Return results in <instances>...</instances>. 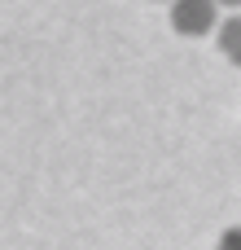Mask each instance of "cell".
I'll return each mask as SVG.
<instances>
[{
  "label": "cell",
  "instance_id": "6da1fadb",
  "mask_svg": "<svg viewBox=\"0 0 241 250\" xmlns=\"http://www.w3.org/2000/svg\"><path fill=\"white\" fill-rule=\"evenodd\" d=\"M220 0H171V26L176 35L184 40H202V35H215L220 26Z\"/></svg>",
  "mask_w": 241,
  "mask_h": 250
},
{
  "label": "cell",
  "instance_id": "7a4b0ae2",
  "mask_svg": "<svg viewBox=\"0 0 241 250\" xmlns=\"http://www.w3.org/2000/svg\"><path fill=\"white\" fill-rule=\"evenodd\" d=\"M215 44L224 53V62L241 66V13H224L220 26H215Z\"/></svg>",
  "mask_w": 241,
  "mask_h": 250
},
{
  "label": "cell",
  "instance_id": "3957f363",
  "mask_svg": "<svg viewBox=\"0 0 241 250\" xmlns=\"http://www.w3.org/2000/svg\"><path fill=\"white\" fill-rule=\"evenodd\" d=\"M215 250H241V224H228V229L220 233V242H215Z\"/></svg>",
  "mask_w": 241,
  "mask_h": 250
},
{
  "label": "cell",
  "instance_id": "277c9868",
  "mask_svg": "<svg viewBox=\"0 0 241 250\" xmlns=\"http://www.w3.org/2000/svg\"><path fill=\"white\" fill-rule=\"evenodd\" d=\"M220 9H228V13H241V0H220Z\"/></svg>",
  "mask_w": 241,
  "mask_h": 250
},
{
  "label": "cell",
  "instance_id": "5b68a950",
  "mask_svg": "<svg viewBox=\"0 0 241 250\" xmlns=\"http://www.w3.org/2000/svg\"><path fill=\"white\" fill-rule=\"evenodd\" d=\"M154 4H171V0H154Z\"/></svg>",
  "mask_w": 241,
  "mask_h": 250
}]
</instances>
